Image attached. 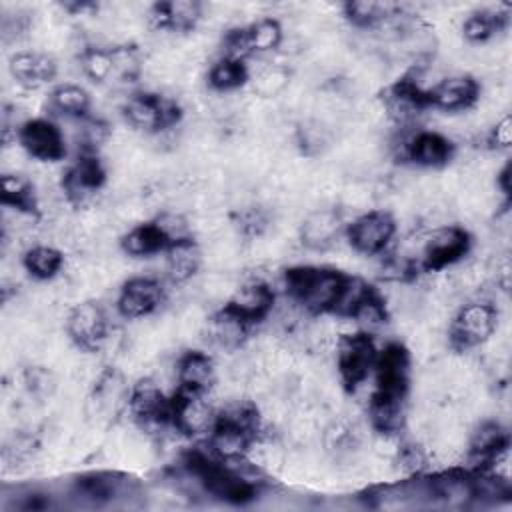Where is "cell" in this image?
<instances>
[{"instance_id": "6da1fadb", "label": "cell", "mask_w": 512, "mask_h": 512, "mask_svg": "<svg viewBox=\"0 0 512 512\" xmlns=\"http://www.w3.org/2000/svg\"><path fill=\"white\" fill-rule=\"evenodd\" d=\"M286 292L294 304L302 306L308 314H332L346 274L334 268L320 266H294L284 272Z\"/></svg>"}, {"instance_id": "7a4b0ae2", "label": "cell", "mask_w": 512, "mask_h": 512, "mask_svg": "<svg viewBox=\"0 0 512 512\" xmlns=\"http://www.w3.org/2000/svg\"><path fill=\"white\" fill-rule=\"evenodd\" d=\"M498 326V310L492 302H470L462 306L448 324V344L456 352H466L488 342Z\"/></svg>"}, {"instance_id": "3957f363", "label": "cell", "mask_w": 512, "mask_h": 512, "mask_svg": "<svg viewBox=\"0 0 512 512\" xmlns=\"http://www.w3.org/2000/svg\"><path fill=\"white\" fill-rule=\"evenodd\" d=\"M122 114L132 128L152 134L170 130L182 120L180 104L158 92L130 94L122 104Z\"/></svg>"}, {"instance_id": "277c9868", "label": "cell", "mask_w": 512, "mask_h": 512, "mask_svg": "<svg viewBox=\"0 0 512 512\" xmlns=\"http://www.w3.org/2000/svg\"><path fill=\"white\" fill-rule=\"evenodd\" d=\"M376 384L370 400L406 402L410 390V352L400 342H388L378 350L374 364Z\"/></svg>"}, {"instance_id": "5b68a950", "label": "cell", "mask_w": 512, "mask_h": 512, "mask_svg": "<svg viewBox=\"0 0 512 512\" xmlns=\"http://www.w3.org/2000/svg\"><path fill=\"white\" fill-rule=\"evenodd\" d=\"M376 344L368 332L340 336L336 344V370L346 392H356L374 372Z\"/></svg>"}, {"instance_id": "8992f818", "label": "cell", "mask_w": 512, "mask_h": 512, "mask_svg": "<svg viewBox=\"0 0 512 512\" xmlns=\"http://www.w3.org/2000/svg\"><path fill=\"white\" fill-rule=\"evenodd\" d=\"M472 248L468 230L456 224L434 228L422 242L420 260L416 266L426 272H440L448 266L458 264Z\"/></svg>"}, {"instance_id": "52a82bcc", "label": "cell", "mask_w": 512, "mask_h": 512, "mask_svg": "<svg viewBox=\"0 0 512 512\" xmlns=\"http://www.w3.org/2000/svg\"><path fill=\"white\" fill-rule=\"evenodd\" d=\"M66 332L84 352H100L112 336L108 314L94 300H84L70 308L66 316Z\"/></svg>"}, {"instance_id": "ba28073f", "label": "cell", "mask_w": 512, "mask_h": 512, "mask_svg": "<svg viewBox=\"0 0 512 512\" xmlns=\"http://www.w3.org/2000/svg\"><path fill=\"white\" fill-rule=\"evenodd\" d=\"M396 234V220L386 210H370L360 214L346 228L348 244L364 256L382 254Z\"/></svg>"}, {"instance_id": "9c48e42d", "label": "cell", "mask_w": 512, "mask_h": 512, "mask_svg": "<svg viewBox=\"0 0 512 512\" xmlns=\"http://www.w3.org/2000/svg\"><path fill=\"white\" fill-rule=\"evenodd\" d=\"M16 138L24 152L40 162H58L66 156L62 130L46 118H32L22 122L16 130Z\"/></svg>"}, {"instance_id": "30bf717a", "label": "cell", "mask_w": 512, "mask_h": 512, "mask_svg": "<svg viewBox=\"0 0 512 512\" xmlns=\"http://www.w3.org/2000/svg\"><path fill=\"white\" fill-rule=\"evenodd\" d=\"M126 406H128L132 418L142 428L170 426L172 398H168L162 392V388L150 378H142L136 386L130 388Z\"/></svg>"}, {"instance_id": "8fae6325", "label": "cell", "mask_w": 512, "mask_h": 512, "mask_svg": "<svg viewBox=\"0 0 512 512\" xmlns=\"http://www.w3.org/2000/svg\"><path fill=\"white\" fill-rule=\"evenodd\" d=\"M456 146L450 138L434 130H418L398 146V156L422 168H444L454 158Z\"/></svg>"}, {"instance_id": "7c38bea8", "label": "cell", "mask_w": 512, "mask_h": 512, "mask_svg": "<svg viewBox=\"0 0 512 512\" xmlns=\"http://www.w3.org/2000/svg\"><path fill=\"white\" fill-rule=\"evenodd\" d=\"M106 182V168L96 150H82L76 162L62 176L64 196L72 204L86 202Z\"/></svg>"}, {"instance_id": "4fadbf2b", "label": "cell", "mask_w": 512, "mask_h": 512, "mask_svg": "<svg viewBox=\"0 0 512 512\" xmlns=\"http://www.w3.org/2000/svg\"><path fill=\"white\" fill-rule=\"evenodd\" d=\"M164 304V288L156 278L134 276L120 288L116 306L120 316L138 320L154 314Z\"/></svg>"}, {"instance_id": "5bb4252c", "label": "cell", "mask_w": 512, "mask_h": 512, "mask_svg": "<svg viewBox=\"0 0 512 512\" xmlns=\"http://www.w3.org/2000/svg\"><path fill=\"white\" fill-rule=\"evenodd\" d=\"M480 84L470 74H454L442 78L426 90L428 108H438L444 112H464L470 110L480 100Z\"/></svg>"}, {"instance_id": "9a60e30c", "label": "cell", "mask_w": 512, "mask_h": 512, "mask_svg": "<svg viewBox=\"0 0 512 512\" xmlns=\"http://www.w3.org/2000/svg\"><path fill=\"white\" fill-rule=\"evenodd\" d=\"M274 302H276V296L272 288L262 280H254L240 288H234V292L230 294V298L222 308L238 316L248 326H254L264 318H268V314L274 308Z\"/></svg>"}, {"instance_id": "2e32d148", "label": "cell", "mask_w": 512, "mask_h": 512, "mask_svg": "<svg viewBox=\"0 0 512 512\" xmlns=\"http://www.w3.org/2000/svg\"><path fill=\"white\" fill-rule=\"evenodd\" d=\"M510 438L496 420H482L468 436V458L476 470H488L500 456L508 454Z\"/></svg>"}, {"instance_id": "e0dca14e", "label": "cell", "mask_w": 512, "mask_h": 512, "mask_svg": "<svg viewBox=\"0 0 512 512\" xmlns=\"http://www.w3.org/2000/svg\"><path fill=\"white\" fill-rule=\"evenodd\" d=\"M178 392L206 394L216 384V368L212 358L200 350L184 352L176 362Z\"/></svg>"}, {"instance_id": "ac0fdd59", "label": "cell", "mask_w": 512, "mask_h": 512, "mask_svg": "<svg viewBox=\"0 0 512 512\" xmlns=\"http://www.w3.org/2000/svg\"><path fill=\"white\" fill-rule=\"evenodd\" d=\"M342 230V218L340 212L334 208H316L306 214V218L300 224V242L308 250L324 252L334 246L336 238Z\"/></svg>"}, {"instance_id": "d6986e66", "label": "cell", "mask_w": 512, "mask_h": 512, "mask_svg": "<svg viewBox=\"0 0 512 512\" xmlns=\"http://www.w3.org/2000/svg\"><path fill=\"white\" fill-rule=\"evenodd\" d=\"M202 18V4L196 0H170L150 6L148 20L158 30L190 32Z\"/></svg>"}, {"instance_id": "ffe728a7", "label": "cell", "mask_w": 512, "mask_h": 512, "mask_svg": "<svg viewBox=\"0 0 512 512\" xmlns=\"http://www.w3.org/2000/svg\"><path fill=\"white\" fill-rule=\"evenodd\" d=\"M8 68L12 78L26 88H38L50 82L58 72L54 58L44 52H16Z\"/></svg>"}, {"instance_id": "44dd1931", "label": "cell", "mask_w": 512, "mask_h": 512, "mask_svg": "<svg viewBox=\"0 0 512 512\" xmlns=\"http://www.w3.org/2000/svg\"><path fill=\"white\" fill-rule=\"evenodd\" d=\"M168 246H170V238L164 234V230L156 220L132 226L120 240L122 252L132 258L154 256L158 252H166Z\"/></svg>"}, {"instance_id": "7402d4cb", "label": "cell", "mask_w": 512, "mask_h": 512, "mask_svg": "<svg viewBox=\"0 0 512 512\" xmlns=\"http://www.w3.org/2000/svg\"><path fill=\"white\" fill-rule=\"evenodd\" d=\"M2 192H0V202L24 216H40V206H38V196L34 190V184L16 172H6L0 178Z\"/></svg>"}, {"instance_id": "603a6c76", "label": "cell", "mask_w": 512, "mask_h": 512, "mask_svg": "<svg viewBox=\"0 0 512 512\" xmlns=\"http://www.w3.org/2000/svg\"><path fill=\"white\" fill-rule=\"evenodd\" d=\"M166 266L174 282H188L202 266V250L198 242L192 236L172 242L166 248Z\"/></svg>"}, {"instance_id": "cb8c5ba5", "label": "cell", "mask_w": 512, "mask_h": 512, "mask_svg": "<svg viewBox=\"0 0 512 512\" xmlns=\"http://www.w3.org/2000/svg\"><path fill=\"white\" fill-rule=\"evenodd\" d=\"M342 10L346 20L352 22L356 28H380L388 20L396 18L402 8L392 2L360 0V2H346Z\"/></svg>"}, {"instance_id": "d4e9b609", "label": "cell", "mask_w": 512, "mask_h": 512, "mask_svg": "<svg viewBox=\"0 0 512 512\" xmlns=\"http://www.w3.org/2000/svg\"><path fill=\"white\" fill-rule=\"evenodd\" d=\"M22 266L36 280H52L64 268V254L54 246L36 244L24 252Z\"/></svg>"}, {"instance_id": "484cf974", "label": "cell", "mask_w": 512, "mask_h": 512, "mask_svg": "<svg viewBox=\"0 0 512 512\" xmlns=\"http://www.w3.org/2000/svg\"><path fill=\"white\" fill-rule=\"evenodd\" d=\"M248 78H250L248 66L244 64V60H236V58L222 56L208 70V84L216 92L238 90L248 82Z\"/></svg>"}, {"instance_id": "4316f807", "label": "cell", "mask_w": 512, "mask_h": 512, "mask_svg": "<svg viewBox=\"0 0 512 512\" xmlns=\"http://www.w3.org/2000/svg\"><path fill=\"white\" fill-rule=\"evenodd\" d=\"M508 24V16L498 12V10H480L472 12L464 24H462V34L468 42L482 44L494 38L500 30H504Z\"/></svg>"}, {"instance_id": "83f0119b", "label": "cell", "mask_w": 512, "mask_h": 512, "mask_svg": "<svg viewBox=\"0 0 512 512\" xmlns=\"http://www.w3.org/2000/svg\"><path fill=\"white\" fill-rule=\"evenodd\" d=\"M244 38H246L248 54L270 52L280 48L284 40V32L276 18H258L256 22L244 26Z\"/></svg>"}, {"instance_id": "f1b7e54d", "label": "cell", "mask_w": 512, "mask_h": 512, "mask_svg": "<svg viewBox=\"0 0 512 512\" xmlns=\"http://www.w3.org/2000/svg\"><path fill=\"white\" fill-rule=\"evenodd\" d=\"M50 106L64 118L82 120L90 110V96L76 84H60L50 94Z\"/></svg>"}, {"instance_id": "f546056e", "label": "cell", "mask_w": 512, "mask_h": 512, "mask_svg": "<svg viewBox=\"0 0 512 512\" xmlns=\"http://www.w3.org/2000/svg\"><path fill=\"white\" fill-rule=\"evenodd\" d=\"M290 70L282 64H268L252 78V92L260 98H276L290 84Z\"/></svg>"}, {"instance_id": "4dcf8cb0", "label": "cell", "mask_w": 512, "mask_h": 512, "mask_svg": "<svg viewBox=\"0 0 512 512\" xmlns=\"http://www.w3.org/2000/svg\"><path fill=\"white\" fill-rule=\"evenodd\" d=\"M78 60H80V66H82L84 74L92 82H108L110 78H114V62H112L110 48L86 46L80 52Z\"/></svg>"}, {"instance_id": "1f68e13d", "label": "cell", "mask_w": 512, "mask_h": 512, "mask_svg": "<svg viewBox=\"0 0 512 512\" xmlns=\"http://www.w3.org/2000/svg\"><path fill=\"white\" fill-rule=\"evenodd\" d=\"M112 62H114V78L120 82H136L142 74V58L136 46L118 44L110 48Z\"/></svg>"}, {"instance_id": "d6a6232c", "label": "cell", "mask_w": 512, "mask_h": 512, "mask_svg": "<svg viewBox=\"0 0 512 512\" xmlns=\"http://www.w3.org/2000/svg\"><path fill=\"white\" fill-rule=\"evenodd\" d=\"M486 142L490 148H508L512 142V116L504 114L500 120H496V124L488 130L486 134Z\"/></svg>"}]
</instances>
